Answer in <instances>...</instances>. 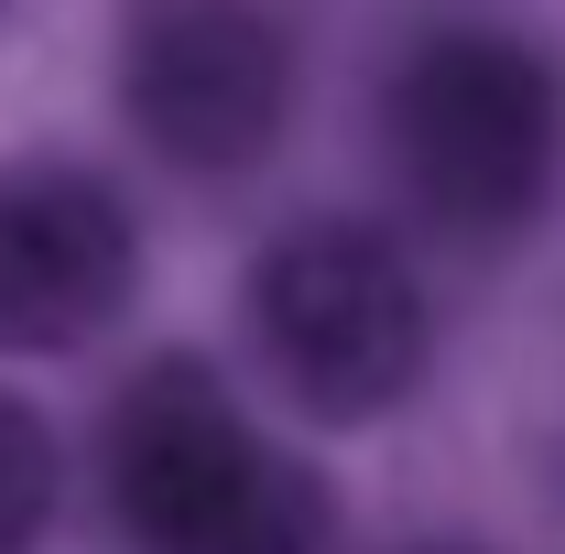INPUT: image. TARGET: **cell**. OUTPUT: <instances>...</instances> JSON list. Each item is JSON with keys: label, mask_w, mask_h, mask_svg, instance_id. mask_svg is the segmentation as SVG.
<instances>
[{"label": "cell", "mask_w": 565, "mask_h": 554, "mask_svg": "<svg viewBox=\"0 0 565 554\" xmlns=\"http://www.w3.org/2000/svg\"><path fill=\"white\" fill-rule=\"evenodd\" d=\"M120 554H338L327 479L207 359H141L98 424Z\"/></svg>", "instance_id": "obj_1"}, {"label": "cell", "mask_w": 565, "mask_h": 554, "mask_svg": "<svg viewBox=\"0 0 565 554\" xmlns=\"http://www.w3.org/2000/svg\"><path fill=\"white\" fill-rule=\"evenodd\" d=\"M250 348L305 424H381L435 370V305L392 228L370 217H305L250 262Z\"/></svg>", "instance_id": "obj_2"}, {"label": "cell", "mask_w": 565, "mask_h": 554, "mask_svg": "<svg viewBox=\"0 0 565 554\" xmlns=\"http://www.w3.org/2000/svg\"><path fill=\"white\" fill-rule=\"evenodd\" d=\"M565 152V87L544 44L500 22H446L424 33L392 76V163L446 239H511L555 196Z\"/></svg>", "instance_id": "obj_3"}, {"label": "cell", "mask_w": 565, "mask_h": 554, "mask_svg": "<svg viewBox=\"0 0 565 554\" xmlns=\"http://www.w3.org/2000/svg\"><path fill=\"white\" fill-rule=\"evenodd\" d=\"M120 109L163 163L239 174L294 120V33L262 0H152L120 55Z\"/></svg>", "instance_id": "obj_4"}, {"label": "cell", "mask_w": 565, "mask_h": 554, "mask_svg": "<svg viewBox=\"0 0 565 554\" xmlns=\"http://www.w3.org/2000/svg\"><path fill=\"white\" fill-rule=\"evenodd\" d=\"M141 294V217L87 163H0V359H66Z\"/></svg>", "instance_id": "obj_5"}, {"label": "cell", "mask_w": 565, "mask_h": 554, "mask_svg": "<svg viewBox=\"0 0 565 554\" xmlns=\"http://www.w3.org/2000/svg\"><path fill=\"white\" fill-rule=\"evenodd\" d=\"M55 424L33 414L22 392H0V554H33L55 522Z\"/></svg>", "instance_id": "obj_6"}, {"label": "cell", "mask_w": 565, "mask_h": 554, "mask_svg": "<svg viewBox=\"0 0 565 554\" xmlns=\"http://www.w3.org/2000/svg\"><path fill=\"white\" fill-rule=\"evenodd\" d=\"M414 554H468V544H414Z\"/></svg>", "instance_id": "obj_7"}]
</instances>
